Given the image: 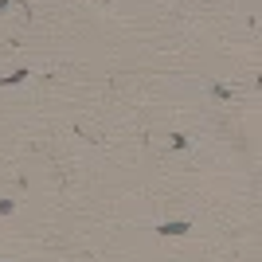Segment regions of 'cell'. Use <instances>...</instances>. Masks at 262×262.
<instances>
[{
    "instance_id": "1",
    "label": "cell",
    "mask_w": 262,
    "mask_h": 262,
    "mask_svg": "<svg viewBox=\"0 0 262 262\" xmlns=\"http://www.w3.org/2000/svg\"><path fill=\"white\" fill-rule=\"evenodd\" d=\"M161 231H164V235H180V231H184V223H164Z\"/></svg>"
}]
</instances>
